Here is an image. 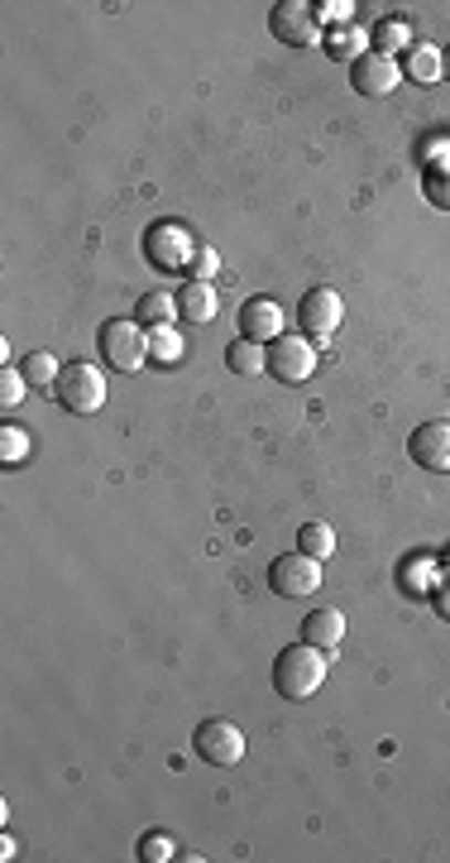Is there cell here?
Returning a JSON list of instances; mask_svg holds the SVG:
<instances>
[{
  "label": "cell",
  "instance_id": "obj_1",
  "mask_svg": "<svg viewBox=\"0 0 450 863\" xmlns=\"http://www.w3.org/2000/svg\"><path fill=\"white\" fill-rule=\"evenodd\" d=\"M331 653L312 643H287L279 657H273V690H279L283 700H312L316 690H322L326 672H331Z\"/></svg>",
  "mask_w": 450,
  "mask_h": 863
},
{
  "label": "cell",
  "instance_id": "obj_2",
  "mask_svg": "<svg viewBox=\"0 0 450 863\" xmlns=\"http://www.w3.org/2000/svg\"><path fill=\"white\" fill-rule=\"evenodd\" d=\"M96 345H101V355H106V365L121 374H135V370H144V360H149V331L139 322H129V316H115V322L101 326Z\"/></svg>",
  "mask_w": 450,
  "mask_h": 863
},
{
  "label": "cell",
  "instance_id": "obj_3",
  "mask_svg": "<svg viewBox=\"0 0 450 863\" xmlns=\"http://www.w3.org/2000/svg\"><path fill=\"white\" fill-rule=\"evenodd\" d=\"M201 245L192 240V230L178 226V221H164V226H154L149 236H144V254H149V264L158 273H182V269H192V259H197Z\"/></svg>",
  "mask_w": 450,
  "mask_h": 863
},
{
  "label": "cell",
  "instance_id": "obj_4",
  "mask_svg": "<svg viewBox=\"0 0 450 863\" xmlns=\"http://www.w3.org/2000/svg\"><path fill=\"white\" fill-rule=\"evenodd\" d=\"M53 398L63 403L67 413L92 417L106 408V379H101L96 365H63V374H57V384H53Z\"/></svg>",
  "mask_w": 450,
  "mask_h": 863
},
{
  "label": "cell",
  "instance_id": "obj_5",
  "mask_svg": "<svg viewBox=\"0 0 450 863\" xmlns=\"http://www.w3.org/2000/svg\"><path fill=\"white\" fill-rule=\"evenodd\" d=\"M316 355H322V351H316L312 341H302V336H293V331H283L279 341L264 345V374H273L279 384H302V379H312Z\"/></svg>",
  "mask_w": 450,
  "mask_h": 863
},
{
  "label": "cell",
  "instance_id": "obj_6",
  "mask_svg": "<svg viewBox=\"0 0 450 863\" xmlns=\"http://www.w3.org/2000/svg\"><path fill=\"white\" fill-rule=\"evenodd\" d=\"M341 322H345V302H341L336 288H307V293H302V302H297V326L312 336L316 351H322V345L336 336Z\"/></svg>",
  "mask_w": 450,
  "mask_h": 863
},
{
  "label": "cell",
  "instance_id": "obj_7",
  "mask_svg": "<svg viewBox=\"0 0 450 863\" xmlns=\"http://www.w3.org/2000/svg\"><path fill=\"white\" fill-rule=\"evenodd\" d=\"M316 585H322V561H316V557H307V552L273 557V566H269V590H273V595L307 600Z\"/></svg>",
  "mask_w": 450,
  "mask_h": 863
},
{
  "label": "cell",
  "instance_id": "obj_8",
  "mask_svg": "<svg viewBox=\"0 0 450 863\" xmlns=\"http://www.w3.org/2000/svg\"><path fill=\"white\" fill-rule=\"evenodd\" d=\"M192 748L201 762H211V768H236L244 758V734L230 725V719H201L192 734Z\"/></svg>",
  "mask_w": 450,
  "mask_h": 863
},
{
  "label": "cell",
  "instance_id": "obj_9",
  "mask_svg": "<svg viewBox=\"0 0 450 863\" xmlns=\"http://www.w3.org/2000/svg\"><path fill=\"white\" fill-rule=\"evenodd\" d=\"M269 29L279 43H287V49H312V43H322V24H316L312 6H302V0H279V6L269 10Z\"/></svg>",
  "mask_w": 450,
  "mask_h": 863
},
{
  "label": "cell",
  "instance_id": "obj_10",
  "mask_svg": "<svg viewBox=\"0 0 450 863\" xmlns=\"http://www.w3.org/2000/svg\"><path fill=\"white\" fill-rule=\"evenodd\" d=\"M398 82H402L398 58H384V53L369 49L365 58L350 63V86L359 96H388V92H398Z\"/></svg>",
  "mask_w": 450,
  "mask_h": 863
},
{
  "label": "cell",
  "instance_id": "obj_11",
  "mask_svg": "<svg viewBox=\"0 0 450 863\" xmlns=\"http://www.w3.org/2000/svg\"><path fill=\"white\" fill-rule=\"evenodd\" d=\"M408 456L417 470L450 475V423H422L408 437Z\"/></svg>",
  "mask_w": 450,
  "mask_h": 863
},
{
  "label": "cell",
  "instance_id": "obj_12",
  "mask_svg": "<svg viewBox=\"0 0 450 863\" xmlns=\"http://www.w3.org/2000/svg\"><path fill=\"white\" fill-rule=\"evenodd\" d=\"M283 308L273 298H250L240 308V336L244 341H259V345H269V341H279L283 336Z\"/></svg>",
  "mask_w": 450,
  "mask_h": 863
},
{
  "label": "cell",
  "instance_id": "obj_13",
  "mask_svg": "<svg viewBox=\"0 0 450 863\" xmlns=\"http://www.w3.org/2000/svg\"><path fill=\"white\" fill-rule=\"evenodd\" d=\"M398 67H402V77H412L417 86H431V82L446 77V53L437 49V43H412Z\"/></svg>",
  "mask_w": 450,
  "mask_h": 863
},
{
  "label": "cell",
  "instance_id": "obj_14",
  "mask_svg": "<svg viewBox=\"0 0 450 863\" xmlns=\"http://www.w3.org/2000/svg\"><path fill=\"white\" fill-rule=\"evenodd\" d=\"M341 638H345V614L341 610H312L307 618H302V643L322 647V653H336Z\"/></svg>",
  "mask_w": 450,
  "mask_h": 863
},
{
  "label": "cell",
  "instance_id": "obj_15",
  "mask_svg": "<svg viewBox=\"0 0 450 863\" xmlns=\"http://www.w3.org/2000/svg\"><path fill=\"white\" fill-rule=\"evenodd\" d=\"M216 288L211 283H201V279H192V283H182V293H178V316L182 322H192V326H207V322H216Z\"/></svg>",
  "mask_w": 450,
  "mask_h": 863
},
{
  "label": "cell",
  "instance_id": "obj_16",
  "mask_svg": "<svg viewBox=\"0 0 450 863\" xmlns=\"http://www.w3.org/2000/svg\"><path fill=\"white\" fill-rule=\"evenodd\" d=\"M322 43H326L331 63H355V58L369 53V34L359 24H336L331 34H322Z\"/></svg>",
  "mask_w": 450,
  "mask_h": 863
},
{
  "label": "cell",
  "instance_id": "obj_17",
  "mask_svg": "<svg viewBox=\"0 0 450 863\" xmlns=\"http://www.w3.org/2000/svg\"><path fill=\"white\" fill-rule=\"evenodd\" d=\"M172 316H178V293H164V288H149V293L135 302V322H139L144 331L172 326Z\"/></svg>",
  "mask_w": 450,
  "mask_h": 863
},
{
  "label": "cell",
  "instance_id": "obj_18",
  "mask_svg": "<svg viewBox=\"0 0 450 863\" xmlns=\"http://www.w3.org/2000/svg\"><path fill=\"white\" fill-rule=\"evenodd\" d=\"M369 49L384 53V58L408 53L412 49V29L402 24V20H379V24H374V34H369Z\"/></svg>",
  "mask_w": 450,
  "mask_h": 863
},
{
  "label": "cell",
  "instance_id": "obj_19",
  "mask_svg": "<svg viewBox=\"0 0 450 863\" xmlns=\"http://www.w3.org/2000/svg\"><path fill=\"white\" fill-rule=\"evenodd\" d=\"M226 370L230 374H240V379H254V374L259 370H264V345H259V341H230L226 345Z\"/></svg>",
  "mask_w": 450,
  "mask_h": 863
},
{
  "label": "cell",
  "instance_id": "obj_20",
  "mask_svg": "<svg viewBox=\"0 0 450 863\" xmlns=\"http://www.w3.org/2000/svg\"><path fill=\"white\" fill-rule=\"evenodd\" d=\"M57 374H63L57 355H49V351H29V360H24V379H29V388H39V394H53Z\"/></svg>",
  "mask_w": 450,
  "mask_h": 863
},
{
  "label": "cell",
  "instance_id": "obj_21",
  "mask_svg": "<svg viewBox=\"0 0 450 863\" xmlns=\"http://www.w3.org/2000/svg\"><path fill=\"white\" fill-rule=\"evenodd\" d=\"M297 552L326 561L331 552H336V528H331V523H302L297 528Z\"/></svg>",
  "mask_w": 450,
  "mask_h": 863
},
{
  "label": "cell",
  "instance_id": "obj_22",
  "mask_svg": "<svg viewBox=\"0 0 450 863\" xmlns=\"http://www.w3.org/2000/svg\"><path fill=\"white\" fill-rule=\"evenodd\" d=\"M182 355H187V345H182V336L172 326H154L149 331V360H158V365H178Z\"/></svg>",
  "mask_w": 450,
  "mask_h": 863
},
{
  "label": "cell",
  "instance_id": "obj_23",
  "mask_svg": "<svg viewBox=\"0 0 450 863\" xmlns=\"http://www.w3.org/2000/svg\"><path fill=\"white\" fill-rule=\"evenodd\" d=\"M422 193H427V201H431V207L450 211V168H446V164H431V168H427V178H422Z\"/></svg>",
  "mask_w": 450,
  "mask_h": 863
},
{
  "label": "cell",
  "instance_id": "obj_24",
  "mask_svg": "<svg viewBox=\"0 0 450 863\" xmlns=\"http://www.w3.org/2000/svg\"><path fill=\"white\" fill-rule=\"evenodd\" d=\"M172 854H178V844H172L164 830H149V834H139V859H144V863H168Z\"/></svg>",
  "mask_w": 450,
  "mask_h": 863
},
{
  "label": "cell",
  "instance_id": "obj_25",
  "mask_svg": "<svg viewBox=\"0 0 450 863\" xmlns=\"http://www.w3.org/2000/svg\"><path fill=\"white\" fill-rule=\"evenodd\" d=\"M24 388H29L24 370H14V365H6V370H0V403H6V408H14V403L24 398Z\"/></svg>",
  "mask_w": 450,
  "mask_h": 863
},
{
  "label": "cell",
  "instance_id": "obj_26",
  "mask_svg": "<svg viewBox=\"0 0 450 863\" xmlns=\"http://www.w3.org/2000/svg\"><path fill=\"white\" fill-rule=\"evenodd\" d=\"M312 14H316V24H350V14H355V6L350 0H322V6H312Z\"/></svg>",
  "mask_w": 450,
  "mask_h": 863
},
{
  "label": "cell",
  "instance_id": "obj_27",
  "mask_svg": "<svg viewBox=\"0 0 450 863\" xmlns=\"http://www.w3.org/2000/svg\"><path fill=\"white\" fill-rule=\"evenodd\" d=\"M29 451V432L24 427H6L0 432V460H20Z\"/></svg>",
  "mask_w": 450,
  "mask_h": 863
},
{
  "label": "cell",
  "instance_id": "obj_28",
  "mask_svg": "<svg viewBox=\"0 0 450 863\" xmlns=\"http://www.w3.org/2000/svg\"><path fill=\"white\" fill-rule=\"evenodd\" d=\"M216 269H221V254H216L211 245H201L197 259H192V269H187V273H192V279H201V283H211V279H216Z\"/></svg>",
  "mask_w": 450,
  "mask_h": 863
},
{
  "label": "cell",
  "instance_id": "obj_29",
  "mask_svg": "<svg viewBox=\"0 0 450 863\" xmlns=\"http://www.w3.org/2000/svg\"><path fill=\"white\" fill-rule=\"evenodd\" d=\"M431 610H437L441 618H450V581H441L437 590H431Z\"/></svg>",
  "mask_w": 450,
  "mask_h": 863
},
{
  "label": "cell",
  "instance_id": "obj_30",
  "mask_svg": "<svg viewBox=\"0 0 450 863\" xmlns=\"http://www.w3.org/2000/svg\"><path fill=\"white\" fill-rule=\"evenodd\" d=\"M446 53V77H450V49H441Z\"/></svg>",
  "mask_w": 450,
  "mask_h": 863
}]
</instances>
